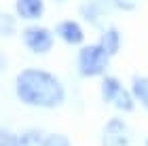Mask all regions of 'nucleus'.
Instances as JSON below:
<instances>
[{
	"label": "nucleus",
	"mask_w": 148,
	"mask_h": 146,
	"mask_svg": "<svg viewBox=\"0 0 148 146\" xmlns=\"http://www.w3.org/2000/svg\"><path fill=\"white\" fill-rule=\"evenodd\" d=\"M99 93H102L104 104L112 106V108L119 110V112H133L136 106H138L131 89H127L119 76L104 74L102 83H99Z\"/></svg>",
	"instance_id": "obj_3"
},
{
	"label": "nucleus",
	"mask_w": 148,
	"mask_h": 146,
	"mask_svg": "<svg viewBox=\"0 0 148 146\" xmlns=\"http://www.w3.org/2000/svg\"><path fill=\"white\" fill-rule=\"evenodd\" d=\"M17 30V21L11 13H0V34L2 36H11Z\"/></svg>",
	"instance_id": "obj_12"
},
{
	"label": "nucleus",
	"mask_w": 148,
	"mask_h": 146,
	"mask_svg": "<svg viewBox=\"0 0 148 146\" xmlns=\"http://www.w3.org/2000/svg\"><path fill=\"white\" fill-rule=\"evenodd\" d=\"M110 59L112 57L99 47V42L83 45V47H78L76 53V72L83 78L104 76L110 68Z\"/></svg>",
	"instance_id": "obj_2"
},
{
	"label": "nucleus",
	"mask_w": 148,
	"mask_h": 146,
	"mask_svg": "<svg viewBox=\"0 0 148 146\" xmlns=\"http://www.w3.org/2000/svg\"><path fill=\"white\" fill-rule=\"evenodd\" d=\"M110 4L121 13H131L138 9V0H110Z\"/></svg>",
	"instance_id": "obj_15"
},
{
	"label": "nucleus",
	"mask_w": 148,
	"mask_h": 146,
	"mask_svg": "<svg viewBox=\"0 0 148 146\" xmlns=\"http://www.w3.org/2000/svg\"><path fill=\"white\" fill-rule=\"evenodd\" d=\"M45 131L38 127L25 129L19 134V146H45Z\"/></svg>",
	"instance_id": "obj_11"
},
{
	"label": "nucleus",
	"mask_w": 148,
	"mask_h": 146,
	"mask_svg": "<svg viewBox=\"0 0 148 146\" xmlns=\"http://www.w3.org/2000/svg\"><path fill=\"white\" fill-rule=\"evenodd\" d=\"M45 146H72V140L66 134L51 131V134L45 136Z\"/></svg>",
	"instance_id": "obj_13"
},
{
	"label": "nucleus",
	"mask_w": 148,
	"mask_h": 146,
	"mask_svg": "<svg viewBox=\"0 0 148 146\" xmlns=\"http://www.w3.org/2000/svg\"><path fill=\"white\" fill-rule=\"evenodd\" d=\"M0 146H19V134L0 127Z\"/></svg>",
	"instance_id": "obj_14"
},
{
	"label": "nucleus",
	"mask_w": 148,
	"mask_h": 146,
	"mask_svg": "<svg viewBox=\"0 0 148 146\" xmlns=\"http://www.w3.org/2000/svg\"><path fill=\"white\" fill-rule=\"evenodd\" d=\"M99 142H102V146H131L129 125L121 117H110L102 129Z\"/></svg>",
	"instance_id": "obj_5"
},
{
	"label": "nucleus",
	"mask_w": 148,
	"mask_h": 146,
	"mask_svg": "<svg viewBox=\"0 0 148 146\" xmlns=\"http://www.w3.org/2000/svg\"><path fill=\"white\" fill-rule=\"evenodd\" d=\"M146 146H148V138H146Z\"/></svg>",
	"instance_id": "obj_16"
},
{
	"label": "nucleus",
	"mask_w": 148,
	"mask_h": 146,
	"mask_svg": "<svg viewBox=\"0 0 148 146\" xmlns=\"http://www.w3.org/2000/svg\"><path fill=\"white\" fill-rule=\"evenodd\" d=\"M131 93L136 97V104H140L144 110H148V76L136 74L131 78Z\"/></svg>",
	"instance_id": "obj_10"
},
{
	"label": "nucleus",
	"mask_w": 148,
	"mask_h": 146,
	"mask_svg": "<svg viewBox=\"0 0 148 146\" xmlns=\"http://www.w3.org/2000/svg\"><path fill=\"white\" fill-rule=\"evenodd\" d=\"M55 36L64 40L68 47H83L85 45V28L76 19H64L55 25Z\"/></svg>",
	"instance_id": "obj_7"
},
{
	"label": "nucleus",
	"mask_w": 148,
	"mask_h": 146,
	"mask_svg": "<svg viewBox=\"0 0 148 146\" xmlns=\"http://www.w3.org/2000/svg\"><path fill=\"white\" fill-rule=\"evenodd\" d=\"M97 42L110 57H114V55L121 53V49H123V34H121V30L116 25H106L102 30V34H99Z\"/></svg>",
	"instance_id": "obj_9"
},
{
	"label": "nucleus",
	"mask_w": 148,
	"mask_h": 146,
	"mask_svg": "<svg viewBox=\"0 0 148 146\" xmlns=\"http://www.w3.org/2000/svg\"><path fill=\"white\" fill-rule=\"evenodd\" d=\"M15 95L25 106L53 110L66 102V87L45 68H23L15 78Z\"/></svg>",
	"instance_id": "obj_1"
},
{
	"label": "nucleus",
	"mask_w": 148,
	"mask_h": 146,
	"mask_svg": "<svg viewBox=\"0 0 148 146\" xmlns=\"http://www.w3.org/2000/svg\"><path fill=\"white\" fill-rule=\"evenodd\" d=\"M21 42L34 55H47L55 47V32L45 25H28L21 32Z\"/></svg>",
	"instance_id": "obj_4"
},
{
	"label": "nucleus",
	"mask_w": 148,
	"mask_h": 146,
	"mask_svg": "<svg viewBox=\"0 0 148 146\" xmlns=\"http://www.w3.org/2000/svg\"><path fill=\"white\" fill-rule=\"evenodd\" d=\"M45 15V0H15V17L23 21H38Z\"/></svg>",
	"instance_id": "obj_8"
},
{
	"label": "nucleus",
	"mask_w": 148,
	"mask_h": 146,
	"mask_svg": "<svg viewBox=\"0 0 148 146\" xmlns=\"http://www.w3.org/2000/svg\"><path fill=\"white\" fill-rule=\"evenodd\" d=\"M108 6H110V2H104V0H85L78 6V13L95 30H104L106 17H108Z\"/></svg>",
	"instance_id": "obj_6"
}]
</instances>
